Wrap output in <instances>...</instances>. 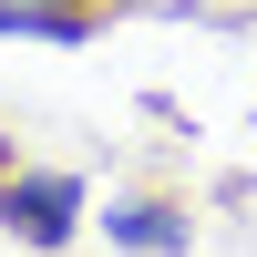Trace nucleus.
Segmentation results:
<instances>
[{"label":"nucleus","mask_w":257,"mask_h":257,"mask_svg":"<svg viewBox=\"0 0 257 257\" xmlns=\"http://www.w3.org/2000/svg\"><path fill=\"white\" fill-rule=\"evenodd\" d=\"M103 226H113L123 247H144V257H175L185 247V216H165V206H113Z\"/></svg>","instance_id":"f03ea898"},{"label":"nucleus","mask_w":257,"mask_h":257,"mask_svg":"<svg viewBox=\"0 0 257 257\" xmlns=\"http://www.w3.org/2000/svg\"><path fill=\"white\" fill-rule=\"evenodd\" d=\"M72 206H82L72 175H31V185L11 196V226H21L31 247H62V237H72Z\"/></svg>","instance_id":"f257e3e1"}]
</instances>
